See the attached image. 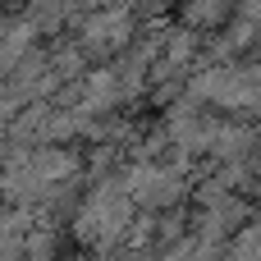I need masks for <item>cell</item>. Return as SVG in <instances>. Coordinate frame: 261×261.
<instances>
[{
  "label": "cell",
  "instance_id": "cell-2",
  "mask_svg": "<svg viewBox=\"0 0 261 261\" xmlns=\"http://www.w3.org/2000/svg\"><path fill=\"white\" fill-rule=\"evenodd\" d=\"M179 5H184V28L197 32V37L225 28L234 18V9H239V0H179Z\"/></svg>",
  "mask_w": 261,
  "mask_h": 261
},
{
  "label": "cell",
  "instance_id": "cell-1",
  "mask_svg": "<svg viewBox=\"0 0 261 261\" xmlns=\"http://www.w3.org/2000/svg\"><path fill=\"white\" fill-rule=\"evenodd\" d=\"M133 32H138V18L124 5H96V9L73 18V37L69 41H73V50L87 64H110L115 55L128 50Z\"/></svg>",
  "mask_w": 261,
  "mask_h": 261
},
{
  "label": "cell",
  "instance_id": "cell-4",
  "mask_svg": "<svg viewBox=\"0 0 261 261\" xmlns=\"http://www.w3.org/2000/svg\"><path fill=\"white\" fill-rule=\"evenodd\" d=\"M5 23H9V14H0V32H5Z\"/></svg>",
  "mask_w": 261,
  "mask_h": 261
},
{
  "label": "cell",
  "instance_id": "cell-3",
  "mask_svg": "<svg viewBox=\"0 0 261 261\" xmlns=\"http://www.w3.org/2000/svg\"><path fill=\"white\" fill-rule=\"evenodd\" d=\"M5 5H18V9H23V5H28V0H5Z\"/></svg>",
  "mask_w": 261,
  "mask_h": 261
}]
</instances>
